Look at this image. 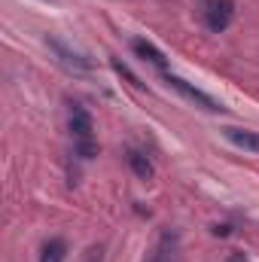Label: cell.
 I'll list each match as a JSON object with an SVG mask.
<instances>
[{"mask_svg": "<svg viewBox=\"0 0 259 262\" xmlns=\"http://www.w3.org/2000/svg\"><path fill=\"white\" fill-rule=\"evenodd\" d=\"M70 134L76 140V149L82 159H92L98 152V143H95V122H92V113L79 104L70 107Z\"/></svg>", "mask_w": 259, "mask_h": 262, "instance_id": "cell-1", "label": "cell"}, {"mask_svg": "<svg viewBox=\"0 0 259 262\" xmlns=\"http://www.w3.org/2000/svg\"><path fill=\"white\" fill-rule=\"evenodd\" d=\"M165 82L171 85V89H177L186 101H192V104H198L201 110H207V113H220L223 107H220V101H213L207 92H201V89H195V85H189L186 79H180V76H171V73H165Z\"/></svg>", "mask_w": 259, "mask_h": 262, "instance_id": "cell-2", "label": "cell"}, {"mask_svg": "<svg viewBox=\"0 0 259 262\" xmlns=\"http://www.w3.org/2000/svg\"><path fill=\"white\" fill-rule=\"evenodd\" d=\"M46 43H49V49L58 55V61L67 67H73V70H92L95 67V61L89 58V55H82V52H76V49H70L67 43H61V40H55V37H46Z\"/></svg>", "mask_w": 259, "mask_h": 262, "instance_id": "cell-3", "label": "cell"}, {"mask_svg": "<svg viewBox=\"0 0 259 262\" xmlns=\"http://www.w3.org/2000/svg\"><path fill=\"white\" fill-rule=\"evenodd\" d=\"M232 15H235V3L232 0H217L207 9V28L213 34H220V31H226L232 25Z\"/></svg>", "mask_w": 259, "mask_h": 262, "instance_id": "cell-4", "label": "cell"}, {"mask_svg": "<svg viewBox=\"0 0 259 262\" xmlns=\"http://www.w3.org/2000/svg\"><path fill=\"white\" fill-rule=\"evenodd\" d=\"M131 49L137 52V58H143V61H149L153 67H159V70H168V58H165V52L162 49H156L149 40H143V37H137V40H131Z\"/></svg>", "mask_w": 259, "mask_h": 262, "instance_id": "cell-5", "label": "cell"}, {"mask_svg": "<svg viewBox=\"0 0 259 262\" xmlns=\"http://www.w3.org/2000/svg\"><path fill=\"white\" fill-rule=\"evenodd\" d=\"M235 146L241 149H250V152H259V131H244V128H226L223 131Z\"/></svg>", "mask_w": 259, "mask_h": 262, "instance_id": "cell-6", "label": "cell"}, {"mask_svg": "<svg viewBox=\"0 0 259 262\" xmlns=\"http://www.w3.org/2000/svg\"><path fill=\"white\" fill-rule=\"evenodd\" d=\"M128 168L134 171L137 180H153V174H156L153 162H149L143 152H137V149H128Z\"/></svg>", "mask_w": 259, "mask_h": 262, "instance_id": "cell-7", "label": "cell"}, {"mask_svg": "<svg viewBox=\"0 0 259 262\" xmlns=\"http://www.w3.org/2000/svg\"><path fill=\"white\" fill-rule=\"evenodd\" d=\"M67 259V241L64 238H52L43 244V253H40V262H64Z\"/></svg>", "mask_w": 259, "mask_h": 262, "instance_id": "cell-8", "label": "cell"}, {"mask_svg": "<svg viewBox=\"0 0 259 262\" xmlns=\"http://www.w3.org/2000/svg\"><path fill=\"white\" fill-rule=\"evenodd\" d=\"M171 253H174V235H171V232H165V235H162V241H159L156 256H153L149 262H171Z\"/></svg>", "mask_w": 259, "mask_h": 262, "instance_id": "cell-9", "label": "cell"}, {"mask_svg": "<svg viewBox=\"0 0 259 262\" xmlns=\"http://www.w3.org/2000/svg\"><path fill=\"white\" fill-rule=\"evenodd\" d=\"M110 64H113V70H116V73H119V76H125V79H128L131 85H140V82H137V76H134V73H131L128 67L122 64V61H119V58H113V61H110Z\"/></svg>", "mask_w": 259, "mask_h": 262, "instance_id": "cell-10", "label": "cell"}, {"mask_svg": "<svg viewBox=\"0 0 259 262\" xmlns=\"http://www.w3.org/2000/svg\"><path fill=\"white\" fill-rule=\"evenodd\" d=\"M226 262H247V259H244V253H232Z\"/></svg>", "mask_w": 259, "mask_h": 262, "instance_id": "cell-11", "label": "cell"}]
</instances>
